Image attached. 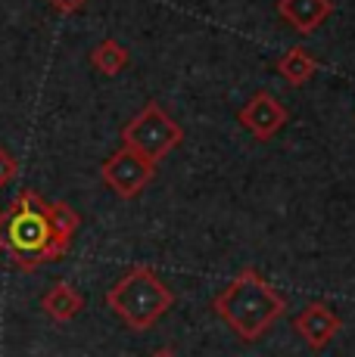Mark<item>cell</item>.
I'll use <instances>...</instances> for the list:
<instances>
[{
	"label": "cell",
	"instance_id": "obj_1",
	"mask_svg": "<svg viewBox=\"0 0 355 357\" xmlns=\"http://www.w3.org/2000/svg\"><path fill=\"white\" fill-rule=\"evenodd\" d=\"M212 311L240 342H259L287 311V298L256 267L240 271L215 295Z\"/></svg>",
	"mask_w": 355,
	"mask_h": 357
},
{
	"label": "cell",
	"instance_id": "obj_2",
	"mask_svg": "<svg viewBox=\"0 0 355 357\" xmlns=\"http://www.w3.org/2000/svg\"><path fill=\"white\" fill-rule=\"evenodd\" d=\"M0 245L10 252L19 271L31 273L47 261H57L53 233L47 221V202L35 190H22L0 215Z\"/></svg>",
	"mask_w": 355,
	"mask_h": 357
},
{
	"label": "cell",
	"instance_id": "obj_3",
	"mask_svg": "<svg viewBox=\"0 0 355 357\" xmlns=\"http://www.w3.org/2000/svg\"><path fill=\"white\" fill-rule=\"evenodd\" d=\"M106 305L115 317L128 329H143L156 326L175 305V292L168 283L147 264H134L122 280H115L113 289L106 292Z\"/></svg>",
	"mask_w": 355,
	"mask_h": 357
},
{
	"label": "cell",
	"instance_id": "obj_4",
	"mask_svg": "<svg viewBox=\"0 0 355 357\" xmlns=\"http://www.w3.org/2000/svg\"><path fill=\"white\" fill-rule=\"evenodd\" d=\"M184 140L181 125L159 106V102H147L125 128H122V146L134 149L147 162L159 165L168 153Z\"/></svg>",
	"mask_w": 355,
	"mask_h": 357
},
{
	"label": "cell",
	"instance_id": "obj_5",
	"mask_svg": "<svg viewBox=\"0 0 355 357\" xmlns=\"http://www.w3.org/2000/svg\"><path fill=\"white\" fill-rule=\"evenodd\" d=\"M153 174H156V165L147 162L143 155H138L134 149H125V146L100 165V177H103V183L119 199L140 196L143 190H147V183L153 181Z\"/></svg>",
	"mask_w": 355,
	"mask_h": 357
},
{
	"label": "cell",
	"instance_id": "obj_6",
	"mask_svg": "<svg viewBox=\"0 0 355 357\" xmlns=\"http://www.w3.org/2000/svg\"><path fill=\"white\" fill-rule=\"evenodd\" d=\"M293 329H296V335L312 348V351H324V348L337 339L340 329H343V320H340V314L333 311L331 305L312 301V305H305L303 311L296 314Z\"/></svg>",
	"mask_w": 355,
	"mask_h": 357
},
{
	"label": "cell",
	"instance_id": "obj_7",
	"mask_svg": "<svg viewBox=\"0 0 355 357\" xmlns=\"http://www.w3.org/2000/svg\"><path fill=\"white\" fill-rule=\"evenodd\" d=\"M240 125L259 140H271L284 125H287V109L277 102L271 93H256L247 106L237 112Z\"/></svg>",
	"mask_w": 355,
	"mask_h": 357
},
{
	"label": "cell",
	"instance_id": "obj_8",
	"mask_svg": "<svg viewBox=\"0 0 355 357\" xmlns=\"http://www.w3.org/2000/svg\"><path fill=\"white\" fill-rule=\"evenodd\" d=\"M333 0H277V16L290 22L299 34H309L327 22Z\"/></svg>",
	"mask_w": 355,
	"mask_h": 357
},
{
	"label": "cell",
	"instance_id": "obj_9",
	"mask_svg": "<svg viewBox=\"0 0 355 357\" xmlns=\"http://www.w3.org/2000/svg\"><path fill=\"white\" fill-rule=\"evenodd\" d=\"M41 311H44L50 320H57V324H69V320H75L81 311H85V295L75 289L72 283L59 280V283H53L50 289L44 292Z\"/></svg>",
	"mask_w": 355,
	"mask_h": 357
},
{
	"label": "cell",
	"instance_id": "obj_10",
	"mask_svg": "<svg viewBox=\"0 0 355 357\" xmlns=\"http://www.w3.org/2000/svg\"><path fill=\"white\" fill-rule=\"evenodd\" d=\"M47 221H50L53 233V252H57V258H63L81 227V215L69 202H47Z\"/></svg>",
	"mask_w": 355,
	"mask_h": 357
},
{
	"label": "cell",
	"instance_id": "obj_11",
	"mask_svg": "<svg viewBox=\"0 0 355 357\" xmlns=\"http://www.w3.org/2000/svg\"><path fill=\"white\" fill-rule=\"evenodd\" d=\"M315 56H312L305 47H290V50L281 56V63H277V72L284 75V81H290V84H305V81L315 75Z\"/></svg>",
	"mask_w": 355,
	"mask_h": 357
},
{
	"label": "cell",
	"instance_id": "obj_12",
	"mask_svg": "<svg viewBox=\"0 0 355 357\" xmlns=\"http://www.w3.org/2000/svg\"><path fill=\"white\" fill-rule=\"evenodd\" d=\"M91 66L103 75H119L122 68L128 66V50L119 44V40L106 38L91 50Z\"/></svg>",
	"mask_w": 355,
	"mask_h": 357
},
{
	"label": "cell",
	"instance_id": "obj_13",
	"mask_svg": "<svg viewBox=\"0 0 355 357\" xmlns=\"http://www.w3.org/2000/svg\"><path fill=\"white\" fill-rule=\"evenodd\" d=\"M19 174V162L16 155L10 153L6 146H0V187H6V183H13Z\"/></svg>",
	"mask_w": 355,
	"mask_h": 357
},
{
	"label": "cell",
	"instance_id": "obj_14",
	"mask_svg": "<svg viewBox=\"0 0 355 357\" xmlns=\"http://www.w3.org/2000/svg\"><path fill=\"white\" fill-rule=\"evenodd\" d=\"M53 6H57L59 13H75V10H81V6L87 3V0H50Z\"/></svg>",
	"mask_w": 355,
	"mask_h": 357
},
{
	"label": "cell",
	"instance_id": "obj_15",
	"mask_svg": "<svg viewBox=\"0 0 355 357\" xmlns=\"http://www.w3.org/2000/svg\"><path fill=\"white\" fill-rule=\"evenodd\" d=\"M150 357H178V354L172 351V348H159V351H153Z\"/></svg>",
	"mask_w": 355,
	"mask_h": 357
}]
</instances>
